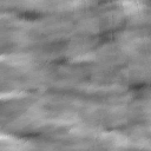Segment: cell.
<instances>
[{"mask_svg":"<svg viewBox=\"0 0 151 151\" xmlns=\"http://www.w3.org/2000/svg\"><path fill=\"white\" fill-rule=\"evenodd\" d=\"M123 9L127 14H136L143 9V4L139 0H123Z\"/></svg>","mask_w":151,"mask_h":151,"instance_id":"6da1fadb","label":"cell"}]
</instances>
